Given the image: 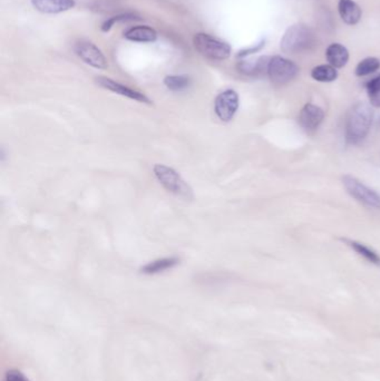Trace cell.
Segmentation results:
<instances>
[{
	"instance_id": "1",
	"label": "cell",
	"mask_w": 380,
	"mask_h": 381,
	"mask_svg": "<svg viewBox=\"0 0 380 381\" xmlns=\"http://www.w3.org/2000/svg\"><path fill=\"white\" fill-rule=\"evenodd\" d=\"M374 121V110L369 105L358 103L355 105L346 121V138L350 144H358L366 138Z\"/></svg>"
},
{
	"instance_id": "2",
	"label": "cell",
	"mask_w": 380,
	"mask_h": 381,
	"mask_svg": "<svg viewBox=\"0 0 380 381\" xmlns=\"http://www.w3.org/2000/svg\"><path fill=\"white\" fill-rule=\"evenodd\" d=\"M317 45L315 32L306 25L289 27L281 39L280 47L287 54H300L313 51Z\"/></svg>"
},
{
	"instance_id": "3",
	"label": "cell",
	"mask_w": 380,
	"mask_h": 381,
	"mask_svg": "<svg viewBox=\"0 0 380 381\" xmlns=\"http://www.w3.org/2000/svg\"><path fill=\"white\" fill-rule=\"evenodd\" d=\"M153 172L157 181L171 193L176 194V195L185 200H191L193 198L192 188L182 179L181 175L176 172V169L163 165V164H157L153 167Z\"/></svg>"
},
{
	"instance_id": "4",
	"label": "cell",
	"mask_w": 380,
	"mask_h": 381,
	"mask_svg": "<svg viewBox=\"0 0 380 381\" xmlns=\"http://www.w3.org/2000/svg\"><path fill=\"white\" fill-rule=\"evenodd\" d=\"M193 44L199 54L211 60H225L231 56L229 44L205 32L197 34L193 38Z\"/></svg>"
},
{
	"instance_id": "5",
	"label": "cell",
	"mask_w": 380,
	"mask_h": 381,
	"mask_svg": "<svg viewBox=\"0 0 380 381\" xmlns=\"http://www.w3.org/2000/svg\"><path fill=\"white\" fill-rule=\"evenodd\" d=\"M343 184L348 193L350 194L359 203H362L369 209H380L379 194L372 188L365 186L364 183L360 182L358 179L351 175H345L343 177Z\"/></svg>"
},
{
	"instance_id": "6",
	"label": "cell",
	"mask_w": 380,
	"mask_h": 381,
	"mask_svg": "<svg viewBox=\"0 0 380 381\" xmlns=\"http://www.w3.org/2000/svg\"><path fill=\"white\" fill-rule=\"evenodd\" d=\"M299 73V67L289 59L281 56L270 57L267 75L275 85H286L294 81Z\"/></svg>"
},
{
	"instance_id": "7",
	"label": "cell",
	"mask_w": 380,
	"mask_h": 381,
	"mask_svg": "<svg viewBox=\"0 0 380 381\" xmlns=\"http://www.w3.org/2000/svg\"><path fill=\"white\" fill-rule=\"evenodd\" d=\"M239 104H240V101H239L237 91L233 89L222 91L216 96V102H214L216 116L225 123L232 121L239 110Z\"/></svg>"
},
{
	"instance_id": "8",
	"label": "cell",
	"mask_w": 380,
	"mask_h": 381,
	"mask_svg": "<svg viewBox=\"0 0 380 381\" xmlns=\"http://www.w3.org/2000/svg\"><path fill=\"white\" fill-rule=\"evenodd\" d=\"M76 55L92 67L105 70L108 67L107 59L95 44L89 41H79L74 45Z\"/></svg>"
},
{
	"instance_id": "9",
	"label": "cell",
	"mask_w": 380,
	"mask_h": 381,
	"mask_svg": "<svg viewBox=\"0 0 380 381\" xmlns=\"http://www.w3.org/2000/svg\"><path fill=\"white\" fill-rule=\"evenodd\" d=\"M325 120V112L322 108L315 104H306L300 110L299 122L300 127L305 129L307 133H313L320 127Z\"/></svg>"
},
{
	"instance_id": "10",
	"label": "cell",
	"mask_w": 380,
	"mask_h": 381,
	"mask_svg": "<svg viewBox=\"0 0 380 381\" xmlns=\"http://www.w3.org/2000/svg\"><path fill=\"white\" fill-rule=\"evenodd\" d=\"M96 82H98L100 87L107 89V91H113L115 94L122 95V96L127 97V98L136 101V102L152 104L151 100L146 95H144L143 93L135 91V89H131V87L125 86L123 84L117 83V82L113 81L111 78L98 77L96 78Z\"/></svg>"
},
{
	"instance_id": "11",
	"label": "cell",
	"mask_w": 380,
	"mask_h": 381,
	"mask_svg": "<svg viewBox=\"0 0 380 381\" xmlns=\"http://www.w3.org/2000/svg\"><path fill=\"white\" fill-rule=\"evenodd\" d=\"M32 4L43 14H60L75 7V0H32Z\"/></svg>"
},
{
	"instance_id": "12",
	"label": "cell",
	"mask_w": 380,
	"mask_h": 381,
	"mask_svg": "<svg viewBox=\"0 0 380 381\" xmlns=\"http://www.w3.org/2000/svg\"><path fill=\"white\" fill-rule=\"evenodd\" d=\"M124 37L127 41H135V43H154L157 39V32L154 28L150 26H134L129 28L124 32Z\"/></svg>"
},
{
	"instance_id": "13",
	"label": "cell",
	"mask_w": 380,
	"mask_h": 381,
	"mask_svg": "<svg viewBox=\"0 0 380 381\" xmlns=\"http://www.w3.org/2000/svg\"><path fill=\"white\" fill-rule=\"evenodd\" d=\"M338 11L347 25L358 24L362 18V9L353 0H339Z\"/></svg>"
},
{
	"instance_id": "14",
	"label": "cell",
	"mask_w": 380,
	"mask_h": 381,
	"mask_svg": "<svg viewBox=\"0 0 380 381\" xmlns=\"http://www.w3.org/2000/svg\"><path fill=\"white\" fill-rule=\"evenodd\" d=\"M326 58L334 68H343L349 60V51L341 44L334 43L328 46Z\"/></svg>"
},
{
	"instance_id": "15",
	"label": "cell",
	"mask_w": 380,
	"mask_h": 381,
	"mask_svg": "<svg viewBox=\"0 0 380 381\" xmlns=\"http://www.w3.org/2000/svg\"><path fill=\"white\" fill-rule=\"evenodd\" d=\"M269 60V57H261L254 62H240L237 65V68L241 73L246 74V75H263V74H267Z\"/></svg>"
},
{
	"instance_id": "16",
	"label": "cell",
	"mask_w": 380,
	"mask_h": 381,
	"mask_svg": "<svg viewBox=\"0 0 380 381\" xmlns=\"http://www.w3.org/2000/svg\"><path fill=\"white\" fill-rule=\"evenodd\" d=\"M178 262H180V260L178 258L159 259V260L152 261L150 264L144 266L143 268L140 269V272L144 274H149V276L161 273V272L166 271V270H170V269L178 266Z\"/></svg>"
},
{
	"instance_id": "17",
	"label": "cell",
	"mask_w": 380,
	"mask_h": 381,
	"mask_svg": "<svg viewBox=\"0 0 380 381\" xmlns=\"http://www.w3.org/2000/svg\"><path fill=\"white\" fill-rule=\"evenodd\" d=\"M347 243V245L351 247L355 252L358 253L359 255H362V258L366 259L370 264H375V266H380V255L378 254L376 251L370 249L369 247H367L364 243L360 242L353 241V240H343Z\"/></svg>"
},
{
	"instance_id": "18",
	"label": "cell",
	"mask_w": 380,
	"mask_h": 381,
	"mask_svg": "<svg viewBox=\"0 0 380 381\" xmlns=\"http://www.w3.org/2000/svg\"><path fill=\"white\" fill-rule=\"evenodd\" d=\"M311 77L320 83H332L337 79V68L332 65H319L311 70Z\"/></svg>"
},
{
	"instance_id": "19",
	"label": "cell",
	"mask_w": 380,
	"mask_h": 381,
	"mask_svg": "<svg viewBox=\"0 0 380 381\" xmlns=\"http://www.w3.org/2000/svg\"><path fill=\"white\" fill-rule=\"evenodd\" d=\"M380 68V60L376 57H368V58L362 59V62L357 65L356 73L359 77L362 76H368L370 74H374Z\"/></svg>"
},
{
	"instance_id": "20",
	"label": "cell",
	"mask_w": 380,
	"mask_h": 381,
	"mask_svg": "<svg viewBox=\"0 0 380 381\" xmlns=\"http://www.w3.org/2000/svg\"><path fill=\"white\" fill-rule=\"evenodd\" d=\"M165 86L170 91H181L191 85V78L186 75H170L164 78Z\"/></svg>"
},
{
	"instance_id": "21",
	"label": "cell",
	"mask_w": 380,
	"mask_h": 381,
	"mask_svg": "<svg viewBox=\"0 0 380 381\" xmlns=\"http://www.w3.org/2000/svg\"><path fill=\"white\" fill-rule=\"evenodd\" d=\"M366 87L370 104L375 108H380V75L368 82Z\"/></svg>"
},
{
	"instance_id": "22",
	"label": "cell",
	"mask_w": 380,
	"mask_h": 381,
	"mask_svg": "<svg viewBox=\"0 0 380 381\" xmlns=\"http://www.w3.org/2000/svg\"><path fill=\"white\" fill-rule=\"evenodd\" d=\"M135 19L138 18H136L135 15L131 14L119 15V16L112 17V18L107 19V20L103 24L102 30L103 32H108V30H111V28L113 27L116 22H126V20H135Z\"/></svg>"
},
{
	"instance_id": "23",
	"label": "cell",
	"mask_w": 380,
	"mask_h": 381,
	"mask_svg": "<svg viewBox=\"0 0 380 381\" xmlns=\"http://www.w3.org/2000/svg\"><path fill=\"white\" fill-rule=\"evenodd\" d=\"M5 381H30L27 377L25 376L22 371L18 369H11L6 373Z\"/></svg>"
}]
</instances>
